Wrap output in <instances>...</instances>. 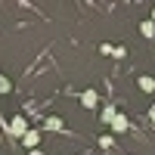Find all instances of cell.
Returning <instances> with one entry per match:
<instances>
[{
	"label": "cell",
	"instance_id": "obj_5",
	"mask_svg": "<svg viewBox=\"0 0 155 155\" xmlns=\"http://www.w3.org/2000/svg\"><path fill=\"white\" fill-rule=\"evenodd\" d=\"M137 87L143 90V93H155V78H149V74H140V78H137Z\"/></svg>",
	"mask_w": 155,
	"mask_h": 155
},
{
	"label": "cell",
	"instance_id": "obj_8",
	"mask_svg": "<svg viewBox=\"0 0 155 155\" xmlns=\"http://www.w3.org/2000/svg\"><path fill=\"white\" fill-rule=\"evenodd\" d=\"M115 115H118V106H106V109H102V124H112Z\"/></svg>",
	"mask_w": 155,
	"mask_h": 155
},
{
	"label": "cell",
	"instance_id": "obj_13",
	"mask_svg": "<svg viewBox=\"0 0 155 155\" xmlns=\"http://www.w3.org/2000/svg\"><path fill=\"white\" fill-rule=\"evenodd\" d=\"M0 127H6V121H3V115H0Z\"/></svg>",
	"mask_w": 155,
	"mask_h": 155
},
{
	"label": "cell",
	"instance_id": "obj_2",
	"mask_svg": "<svg viewBox=\"0 0 155 155\" xmlns=\"http://www.w3.org/2000/svg\"><path fill=\"white\" fill-rule=\"evenodd\" d=\"M81 106L84 109H99V93H96L93 87H87L84 93H81Z\"/></svg>",
	"mask_w": 155,
	"mask_h": 155
},
{
	"label": "cell",
	"instance_id": "obj_10",
	"mask_svg": "<svg viewBox=\"0 0 155 155\" xmlns=\"http://www.w3.org/2000/svg\"><path fill=\"white\" fill-rule=\"evenodd\" d=\"M112 56H115V59H124V56H127V47H112Z\"/></svg>",
	"mask_w": 155,
	"mask_h": 155
},
{
	"label": "cell",
	"instance_id": "obj_6",
	"mask_svg": "<svg viewBox=\"0 0 155 155\" xmlns=\"http://www.w3.org/2000/svg\"><path fill=\"white\" fill-rule=\"evenodd\" d=\"M140 34H143V37H155V22H152V19L140 22Z\"/></svg>",
	"mask_w": 155,
	"mask_h": 155
},
{
	"label": "cell",
	"instance_id": "obj_9",
	"mask_svg": "<svg viewBox=\"0 0 155 155\" xmlns=\"http://www.w3.org/2000/svg\"><path fill=\"white\" fill-rule=\"evenodd\" d=\"M112 143H115V137H112V134H99V146H106V149H109Z\"/></svg>",
	"mask_w": 155,
	"mask_h": 155
},
{
	"label": "cell",
	"instance_id": "obj_12",
	"mask_svg": "<svg viewBox=\"0 0 155 155\" xmlns=\"http://www.w3.org/2000/svg\"><path fill=\"white\" fill-rule=\"evenodd\" d=\"M149 121H152V124H155V106H152V109H149Z\"/></svg>",
	"mask_w": 155,
	"mask_h": 155
},
{
	"label": "cell",
	"instance_id": "obj_3",
	"mask_svg": "<svg viewBox=\"0 0 155 155\" xmlns=\"http://www.w3.org/2000/svg\"><path fill=\"white\" fill-rule=\"evenodd\" d=\"M109 127H112V134H124L127 127H130V118H127V115H121V112H118V115H115V118H112V124H109Z\"/></svg>",
	"mask_w": 155,
	"mask_h": 155
},
{
	"label": "cell",
	"instance_id": "obj_1",
	"mask_svg": "<svg viewBox=\"0 0 155 155\" xmlns=\"http://www.w3.org/2000/svg\"><path fill=\"white\" fill-rule=\"evenodd\" d=\"M3 130H6L9 137H16V140H22L25 134L31 130V127H28V121H25V115H16V118H9V121H6V127H3Z\"/></svg>",
	"mask_w": 155,
	"mask_h": 155
},
{
	"label": "cell",
	"instance_id": "obj_4",
	"mask_svg": "<svg viewBox=\"0 0 155 155\" xmlns=\"http://www.w3.org/2000/svg\"><path fill=\"white\" fill-rule=\"evenodd\" d=\"M37 143H41V130H34V127H31V130H28V134L22 137V146L34 152V149H37Z\"/></svg>",
	"mask_w": 155,
	"mask_h": 155
},
{
	"label": "cell",
	"instance_id": "obj_11",
	"mask_svg": "<svg viewBox=\"0 0 155 155\" xmlns=\"http://www.w3.org/2000/svg\"><path fill=\"white\" fill-rule=\"evenodd\" d=\"M9 90H12V84L6 81V78H3V74H0V93H9Z\"/></svg>",
	"mask_w": 155,
	"mask_h": 155
},
{
	"label": "cell",
	"instance_id": "obj_7",
	"mask_svg": "<svg viewBox=\"0 0 155 155\" xmlns=\"http://www.w3.org/2000/svg\"><path fill=\"white\" fill-rule=\"evenodd\" d=\"M47 127H50V130H62V127H65V121H62L59 115H50V118H47Z\"/></svg>",
	"mask_w": 155,
	"mask_h": 155
}]
</instances>
